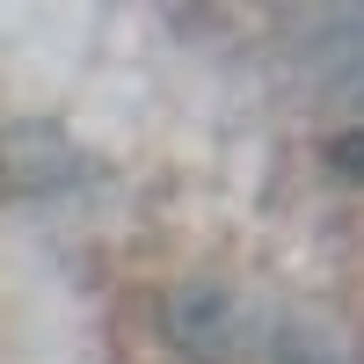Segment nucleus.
<instances>
[{"label":"nucleus","mask_w":364,"mask_h":364,"mask_svg":"<svg viewBox=\"0 0 364 364\" xmlns=\"http://www.w3.org/2000/svg\"><path fill=\"white\" fill-rule=\"evenodd\" d=\"M321 154H328V168H336V175H350V182H364V124H350V132H336V139L321 146Z\"/></svg>","instance_id":"20e7f679"},{"label":"nucleus","mask_w":364,"mask_h":364,"mask_svg":"<svg viewBox=\"0 0 364 364\" xmlns=\"http://www.w3.org/2000/svg\"><path fill=\"white\" fill-rule=\"evenodd\" d=\"M314 80L336 102H364V15H336L314 37Z\"/></svg>","instance_id":"7ed1b4c3"},{"label":"nucleus","mask_w":364,"mask_h":364,"mask_svg":"<svg viewBox=\"0 0 364 364\" xmlns=\"http://www.w3.org/2000/svg\"><path fill=\"white\" fill-rule=\"evenodd\" d=\"M240 299L219 284V277H190L175 299H168V343L190 350V357H226L240 336Z\"/></svg>","instance_id":"f257e3e1"},{"label":"nucleus","mask_w":364,"mask_h":364,"mask_svg":"<svg viewBox=\"0 0 364 364\" xmlns=\"http://www.w3.org/2000/svg\"><path fill=\"white\" fill-rule=\"evenodd\" d=\"M80 175V154L58 124H15L0 132V182L8 190H51V182Z\"/></svg>","instance_id":"f03ea898"}]
</instances>
